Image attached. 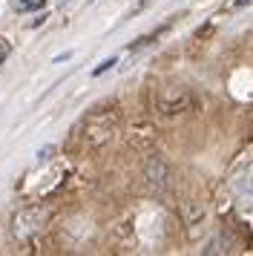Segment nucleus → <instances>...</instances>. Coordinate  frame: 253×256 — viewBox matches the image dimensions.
I'll list each match as a JSON object with an SVG mask.
<instances>
[{"instance_id":"1","label":"nucleus","mask_w":253,"mask_h":256,"mask_svg":"<svg viewBox=\"0 0 253 256\" xmlns=\"http://www.w3.org/2000/svg\"><path fill=\"white\" fill-rule=\"evenodd\" d=\"M86 147H104L106 141L118 132V112L115 110H92L90 116L78 124V130H72Z\"/></svg>"},{"instance_id":"2","label":"nucleus","mask_w":253,"mask_h":256,"mask_svg":"<svg viewBox=\"0 0 253 256\" xmlns=\"http://www.w3.org/2000/svg\"><path fill=\"white\" fill-rule=\"evenodd\" d=\"M46 222V208H38V204H29V208H23L14 213V219H12V233L26 242V239H32L34 233L44 228Z\"/></svg>"},{"instance_id":"3","label":"nucleus","mask_w":253,"mask_h":256,"mask_svg":"<svg viewBox=\"0 0 253 256\" xmlns=\"http://www.w3.org/2000/svg\"><path fill=\"white\" fill-rule=\"evenodd\" d=\"M144 184L156 196H167L170 193V167H167L164 158L150 156V162L144 164Z\"/></svg>"},{"instance_id":"4","label":"nucleus","mask_w":253,"mask_h":256,"mask_svg":"<svg viewBox=\"0 0 253 256\" xmlns=\"http://www.w3.org/2000/svg\"><path fill=\"white\" fill-rule=\"evenodd\" d=\"M184 110H190V92L184 86H167L158 95V112H164V116H178Z\"/></svg>"},{"instance_id":"5","label":"nucleus","mask_w":253,"mask_h":256,"mask_svg":"<svg viewBox=\"0 0 253 256\" xmlns=\"http://www.w3.org/2000/svg\"><path fill=\"white\" fill-rule=\"evenodd\" d=\"M230 250H233V239L224 236V233H218V236H213V239L207 242V248L202 254H230Z\"/></svg>"},{"instance_id":"6","label":"nucleus","mask_w":253,"mask_h":256,"mask_svg":"<svg viewBox=\"0 0 253 256\" xmlns=\"http://www.w3.org/2000/svg\"><path fill=\"white\" fill-rule=\"evenodd\" d=\"M182 213H184V222H187V224H196V222L204 216V208H202L198 202H184Z\"/></svg>"},{"instance_id":"7","label":"nucleus","mask_w":253,"mask_h":256,"mask_svg":"<svg viewBox=\"0 0 253 256\" xmlns=\"http://www.w3.org/2000/svg\"><path fill=\"white\" fill-rule=\"evenodd\" d=\"M44 0H12V9L14 12H32V9H40Z\"/></svg>"},{"instance_id":"8","label":"nucleus","mask_w":253,"mask_h":256,"mask_svg":"<svg viewBox=\"0 0 253 256\" xmlns=\"http://www.w3.org/2000/svg\"><path fill=\"white\" fill-rule=\"evenodd\" d=\"M58 156V147L55 144H46V147H40V150L34 152V158H38V164H44V162H52Z\"/></svg>"},{"instance_id":"9","label":"nucleus","mask_w":253,"mask_h":256,"mask_svg":"<svg viewBox=\"0 0 253 256\" xmlns=\"http://www.w3.org/2000/svg\"><path fill=\"white\" fill-rule=\"evenodd\" d=\"M115 64H118V60H115V58H106V60H104V64H98V66L92 70V75L98 78V75H104V72H106V70H112Z\"/></svg>"},{"instance_id":"10","label":"nucleus","mask_w":253,"mask_h":256,"mask_svg":"<svg viewBox=\"0 0 253 256\" xmlns=\"http://www.w3.org/2000/svg\"><path fill=\"white\" fill-rule=\"evenodd\" d=\"M72 58V52H64V55H58V58H52V64H60V60H66Z\"/></svg>"},{"instance_id":"11","label":"nucleus","mask_w":253,"mask_h":256,"mask_svg":"<svg viewBox=\"0 0 253 256\" xmlns=\"http://www.w3.org/2000/svg\"><path fill=\"white\" fill-rule=\"evenodd\" d=\"M248 3H250V0H236L233 6H236V9H242V6H248Z\"/></svg>"}]
</instances>
